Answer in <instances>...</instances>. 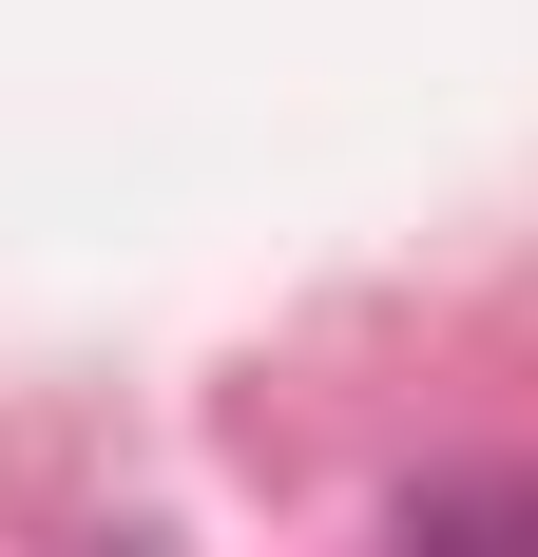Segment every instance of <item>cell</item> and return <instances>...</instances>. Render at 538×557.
<instances>
[{"label": "cell", "mask_w": 538, "mask_h": 557, "mask_svg": "<svg viewBox=\"0 0 538 557\" xmlns=\"http://www.w3.org/2000/svg\"><path fill=\"white\" fill-rule=\"evenodd\" d=\"M404 557H538V481L519 461H442L404 500Z\"/></svg>", "instance_id": "cell-1"}, {"label": "cell", "mask_w": 538, "mask_h": 557, "mask_svg": "<svg viewBox=\"0 0 538 557\" xmlns=\"http://www.w3.org/2000/svg\"><path fill=\"white\" fill-rule=\"evenodd\" d=\"M77 557H173V539H155V519H115V539H77Z\"/></svg>", "instance_id": "cell-2"}]
</instances>
